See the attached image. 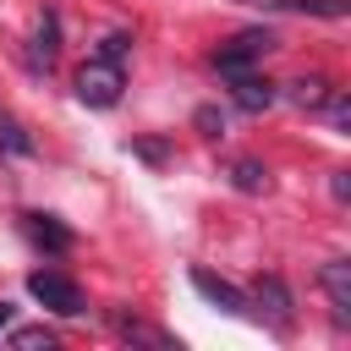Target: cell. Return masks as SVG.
I'll return each instance as SVG.
<instances>
[{
	"instance_id": "obj_10",
	"label": "cell",
	"mask_w": 351,
	"mask_h": 351,
	"mask_svg": "<svg viewBox=\"0 0 351 351\" xmlns=\"http://www.w3.org/2000/svg\"><path fill=\"white\" fill-rule=\"evenodd\" d=\"M55 55H60V44H55V16H38L33 44H27V60H33L38 71H49V66H55Z\"/></svg>"
},
{
	"instance_id": "obj_15",
	"label": "cell",
	"mask_w": 351,
	"mask_h": 351,
	"mask_svg": "<svg viewBox=\"0 0 351 351\" xmlns=\"http://www.w3.org/2000/svg\"><path fill=\"white\" fill-rule=\"evenodd\" d=\"M126 49H132V38H126V33H104V38H99V60H115V66H121V55H126Z\"/></svg>"
},
{
	"instance_id": "obj_4",
	"label": "cell",
	"mask_w": 351,
	"mask_h": 351,
	"mask_svg": "<svg viewBox=\"0 0 351 351\" xmlns=\"http://www.w3.org/2000/svg\"><path fill=\"white\" fill-rule=\"evenodd\" d=\"M230 99H236L247 115H258V110H269V104L280 99V88H274L269 77H258V71H230Z\"/></svg>"
},
{
	"instance_id": "obj_11",
	"label": "cell",
	"mask_w": 351,
	"mask_h": 351,
	"mask_svg": "<svg viewBox=\"0 0 351 351\" xmlns=\"http://www.w3.org/2000/svg\"><path fill=\"white\" fill-rule=\"evenodd\" d=\"M22 219H27V236H33L38 247H49V252H66V247H71V236H66L49 214H22Z\"/></svg>"
},
{
	"instance_id": "obj_14",
	"label": "cell",
	"mask_w": 351,
	"mask_h": 351,
	"mask_svg": "<svg viewBox=\"0 0 351 351\" xmlns=\"http://www.w3.org/2000/svg\"><path fill=\"white\" fill-rule=\"evenodd\" d=\"M0 148H5V154H27L33 143H27V132H22L16 121H0Z\"/></svg>"
},
{
	"instance_id": "obj_1",
	"label": "cell",
	"mask_w": 351,
	"mask_h": 351,
	"mask_svg": "<svg viewBox=\"0 0 351 351\" xmlns=\"http://www.w3.org/2000/svg\"><path fill=\"white\" fill-rule=\"evenodd\" d=\"M27 291H33L38 307H49V313H60V318H77V313H82V291H77V280H66V274H55V269L27 274Z\"/></svg>"
},
{
	"instance_id": "obj_17",
	"label": "cell",
	"mask_w": 351,
	"mask_h": 351,
	"mask_svg": "<svg viewBox=\"0 0 351 351\" xmlns=\"http://www.w3.org/2000/svg\"><path fill=\"white\" fill-rule=\"evenodd\" d=\"M329 186H335V197H340V203L351 197V181H346V170H335V181H329Z\"/></svg>"
},
{
	"instance_id": "obj_3",
	"label": "cell",
	"mask_w": 351,
	"mask_h": 351,
	"mask_svg": "<svg viewBox=\"0 0 351 351\" xmlns=\"http://www.w3.org/2000/svg\"><path fill=\"white\" fill-rule=\"evenodd\" d=\"M269 49H274V33H269V27H247V33H236L230 44H219V49H214V66L230 77V71H247L252 60H263Z\"/></svg>"
},
{
	"instance_id": "obj_13",
	"label": "cell",
	"mask_w": 351,
	"mask_h": 351,
	"mask_svg": "<svg viewBox=\"0 0 351 351\" xmlns=\"http://www.w3.org/2000/svg\"><path fill=\"white\" fill-rule=\"evenodd\" d=\"M11 346H16V351H49L55 335H49V329H11Z\"/></svg>"
},
{
	"instance_id": "obj_7",
	"label": "cell",
	"mask_w": 351,
	"mask_h": 351,
	"mask_svg": "<svg viewBox=\"0 0 351 351\" xmlns=\"http://www.w3.org/2000/svg\"><path fill=\"white\" fill-rule=\"evenodd\" d=\"M192 285H197V296H208L214 307H225V313H247V296H241L230 280H219V274H208V269H192Z\"/></svg>"
},
{
	"instance_id": "obj_2",
	"label": "cell",
	"mask_w": 351,
	"mask_h": 351,
	"mask_svg": "<svg viewBox=\"0 0 351 351\" xmlns=\"http://www.w3.org/2000/svg\"><path fill=\"white\" fill-rule=\"evenodd\" d=\"M77 99H82V104H93V110H110V104L121 99V66L93 55V60L77 71Z\"/></svg>"
},
{
	"instance_id": "obj_9",
	"label": "cell",
	"mask_w": 351,
	"mask_h": 351,
	"mask_svg": "<svg viewBox=\"0 0 351 351\" xmlns=\"http://www.w3.org/2000/svg\"><path fill=\"white\" fill-rule=\"evenodd\" d=\"M329 93H335V88H329L324 77H296V82H285V99H291L296 110H324Z\"/></svg>"
},
{
	"instance_id": "obj_18",
	"label": "cell",
	"mask_w": 351,
	"mask_h": 351,
	"mask_svg": "<svg viewBox=\"0 0 351 351\" xmlns=\"http://www.w3.org/2000/svg\"><path fill=\"white\" fill-rule=\"evenodd\" d=\"M0 329H11V302H0Z\"/></svg>"
},
{
	"instance_id": "obj_5",
	"label": "cell",
	"mask_w": 351,
	"mask_h": 351,
	"mask_svg": "<svg viewBox=\"0 0 351 351\" xmlns=\"http://www.w3.org/2000/svg\"><path fill=\"white\" fill-rule=\"evenodd\" d=\"M318 285L329 291V307H335V318L346 324V318H351V258H329V263L318 269Z\"/></svg>"
},
{
	"instance_id": "obj_12",
	"label": "cell",
	"mask_w": 351,
	"mask_h": 351,
	"mask_svg": "<svg viewBox=\"0 0 351 351\" xmlns=\"http://www.w3.org/2000/svg\"><path fill=\"white\" fill-rule=\"evenodd\" d=\"M230 186H241V192H269V170H263L258 159H236V165H230Z\"/></svg>"
},
{
	"instance_id": "obj_8",
	"label": "cell",
	"mask_w": 351,
	"mask_h": 351,
	"mask_svg": "<svg viewBox=\"0 0 351 351\" xmlns=\"http://www.w3.org/2000/svg\"><path fill=\"white\" fill-rule=\"evenodd\" d=\"M252 302L274 318V324H291V291H285V280H274V274H263L258 285H252Z\"/></svg>"
},
{
	"instance_id": "obj_16",
	"label": "cell",
	"mask_w": 351,
	"mask_h": 351,
	"mask_svg": "<svg viewBox=\"0 0 351 351\" xmlns=\"http://www.w3.org/2000/svg\"><path fill=\"white\" fill-rule=\"evenodd\" d=\"M197 132H203V137H219V132H225V115H219L214 104H203V110H197Z\"/></svg>"
},
{
	"instance_id": "obj_6",
	"label": "cell",
	"mask_w": 351,
	"mask_h": 351,
	"mask_svg": "<svg viewBox=\"0 0 351 351\" xmlns=\"http://www.w3.org/2000/svg\"><path fill=\"white\" fill-rule=\"evenodd\" d=\"M236 5H258V11H291V16H346V0H236Z\"/></svg>"
}]
</instances>
